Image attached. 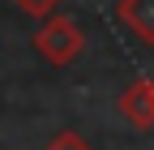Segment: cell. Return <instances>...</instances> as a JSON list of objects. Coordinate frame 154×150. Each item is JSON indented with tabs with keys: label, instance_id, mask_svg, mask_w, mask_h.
I'll return each instance as SVG.
<instances>
[{
	"label": "cell",
	"instance_id": "1",
	"mask_svg": "<svg viewBox=\"0 0 154 150\" xmlns=\"http://www.w3.org/2000/svg\"><path fill=\"white\" fill-rule=\"evenodd\" d=\"M82 47H86V34H82V26H77V17L51 13V17H43L38 30H34V52L43 56L47 64H56V69L73 64L77 56H82Z\"/></svg>",
	"mask_w": 154,
	"mask_h": 150
},
{
	"label": "cell",
	"instance_id": "2",
	"mask_svg": "<svg viewBox=\"0 0 154 150\" xmlns=\"http://www.w3.org/2000/svg\"><path fill=\"white\" fill-rule=\"evenodd\" d=\"M120 116L133 129H154V77H137L120 95Z\"/></svg>",
	"mask_w": 154,
	"mask_h": 150
},
{
	"label": "cell",
	"instance_id": "3",
	"mask_svg": "<svg viewBox=\"0 0 154 150\" xmlns=\"http://www.w3.org/2000/svg\"><path fill=\"white\" fill-rule=\"evenodd\" d=\"M116 17L137 43L154 47V0H116Z\"/></svg>",
	"mask_w": 154,
	"mask_h": 150
},
{
	"label": "cell",
	"instance_id": "4",
	"mask_svg": "<svg viewBox=\"0 0 154 150\" xmlns=\"http://www.w3.org/2000/svg\"><path fill=\"white\" fill-rule=\"evenodd\" d=\"M43 150H94V146H90L82 133H73V129H60V133H56Z\"/></svg>",
	"mask_w": 154,
	"mask_h": 150
},
{
	"label": "cell",
	"instance_id": "5",
	"mask_svg": "<svg viewBox=\"0 0 154 150\" xmlns=\"http://www.w3.org/2000/svg\"><path fill=\"white\" fill-rule=\"evenodd\" d=\"M17 9H22V13H30V17H38V22H43V17H51L56 9H60V0H17Z\"/></svg>",
	"mask_w": 154,
	"mask_h": 150
}]
</instances>
